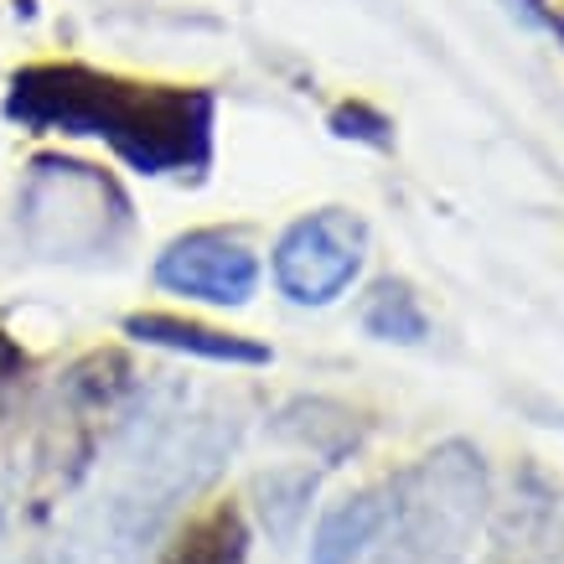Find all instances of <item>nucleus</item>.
<instances>
[{"mask_svg":"<svg viewBox=\"0 0 564 564\" xmlns=\"http://www.w3.org/2000/svg\"><path fill=\"white\" fill-rule=\"evenodd\" d=\"M487 513V471L471 445H441L393 481L373 564H466Z\"/></svg>","mask_w":564,"mask_h":564,"instance_id":"1","label":"nucleus"},{"mask_svg":"<svg viewBox=\"0 0 564 564\" xmlns=\"http://www.w3.org/2000/svg\"><path fill=\"white\" fill-rule=\"evenodd\" d=\"M207 124H213V104L203 94L115 84L99 140H109L135 172L161 176V172H182V166L203 161Z\"/></svg>","mask_w":564,"mask_h":564,"instance_id":"2","label":"nucleus"},{"mask_svg":"<svg viewBox=\"0 0 564 564\" xmlns=\"http://www.w3.org/2000/svg\"><path fill=\"white\" fill-rule=\"evenodd\" d=\"M362 264H368V228L362 218L343 207H322L295 218L280 243H274V285L291 295L295 306H332L358 285Z\"/></svg>","mask_w":564,"mask_h":564,"instance_id":"3","label":"nucleus"},{"mask_svg":"<svg viewBox=\"0 0 564 564\" xmlns=\"http://www.w3.org/2000/svg\"><path fill=\"white\" fill-rule=\"evenodd\" d=\"M68 213V228L57 234L52 254H94V249H109L115 243V228H124V197L115 192L109 176H99L94 166H78V161H36L32 182H26V197H21V218L26 228L47 218H63Z\"/></svg>","mask_w":564,"mask_h":564,"instance_id":"4","label":"nucleus"},{"mask_svg":"<svg viewBox=\"0 0 564 564\" xmlns=\"http://www.w3.org/2000/svg\"><path fill=\"white\" fill-rule=\"evenodd\" d=\"M155 285L172 295H187L197 306H249L259 291V254L239 234H223V228H197L182 234L161 249L155 259Z\"/></svg>","mask_w":564,"mask_h":564,"instance_id":"5","label":"nucleus"},{"mask_svg":"<svg viewBox=\"0 0 564 564\" xmlns=\"http://www.w3.org/2000/svg\"><path fill=\"white\" fill-rule=\"evenodd\" d=\"M109 94H115V78H104V73L42 63V68H26L11 78L6 115L17 124H26V130H36V135H94L99 140Z\"/></svg>","mask_w":564,"mask_h":564,"instance_id":"6","label":"nucleus"},{"mask_svg":"<svg viewBox=\"0 0 564 564\" xmlns=\"http://www.w3.org/2000/svg\"><path fill=\"white\" fill-rule=\"evenodd\" d=\"M124 337H135L145 347H166V352H187V358L228 362V368H264L270 362V347L234 337V332H218V326L182 322V316H166V311H135L124 322Z\"/></svg>","mask_w":564,"mask_h":564,"instance_id":"7","label":"nucleus"},{"mask_svg":"<svg viewBox=\"0 0 564 564\" xmlns=\"http://www.w3.org/2000/svg\"><path fill=\"white\" fill-rule=\"evenodd\" d=\"M393 508V481L383 487H362L343 497L337 508H326L316 533H311V564H358L378 544V533L389 523Z\"/></svg>","mask_w":564,"mask_h":564,"instance_id":"8","label":"nucleus"},{"mask_svg":"<svg viewBox=\"0 0 564 564\" xmlns=\"http://www.w3.org/2000/svg\"><path fill=\"white\" fill-rule=\"evenodd\" d=\"M249 560V523L234 502H213L176 533L161 564H243Z\"/></svg>","mask_w":564,"mask_h":564,"instance_id":"9","label":"nucleus"},{"mask_svg":"<svg viewBox=\"0 0 564 564\" xmlns=\"http://www.w3.org/2000/svg\"><path fill=\"white\" fill-rule=\"evenodd\" d=\"M362 332L378 337V343L420 347L430 337V316L404 280H383V285L368 295V306H362Z\"/></svg>","mask_w":564,"mask_h":564,"instance_id":"10","label":"nucleus"},{"mask_svg":"<svg viewBox=\"0 0 564 564\" xmlns=\"http://www.w3.org/2000/svg\"><path fill=\"white\" fill-rule=\"evenodd\" d=\"M259 492L270 497V502H264V523H270L274 533H291L295 523H301V513H306L311 492H316V477H311V471H274V477L259 481Z\"/></svg>","mask_w":564,"mask_h":564,"instance_id":"11","label":"nucleus"}]
</instances>
